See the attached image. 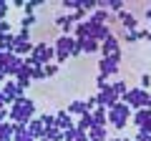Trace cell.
Returning <instances> with one entry per match:
<instances>
[{
    "mask_svg": "<svg viewBox=\"0 0 151 141\" xmlns=\"http://www.w3.org/2000/svg\"><path fill=\"white\" fill-rule=\"evenodd\" d=\"M8 114H10V121H13V124H23V126H25L28 121L35 119V101L28 98V96H20L10 109H8Z\"/></svg>",
    "mask_w": 151,
    "mask_h": 141,
    "instance_id": "cell-1",
    "label": "cell"
},
{
    "mask_svg": "<svg viewBox=\"0 0 151 141\" xmlns=\"http://www.w3.org/2000/svg\"><path fill=\"white\" fill-rule=\"evenodd\" d=\"M131 119H134V109L126 106L124 101H119L108 111V126H113L116 131H126V126L131 124Z\"/></svg>",
    "mask_w": 151,
    "mask_h": 141,
    "instance_id": "cell-2",
    "label": "cell"
},
{
    "mask_svg": "<svg viewBox=\"0 0 151 141\" xmlns=\"http://www.w3.org/2000/svg\"><path fill=\"white\" fill-rule=\"evenodd\" d=\"M121 101H124L126 106H131L134 111H139V109H151V93L144 91V88H139V86H131Z\"/></svg>",
    "mask_w": 151,
    "mask_h": 141,
    "instance_id": "cell-3",
    "label": "cell"
},
{
    "mask_svg": "<svg viewBox=\"0 0 151 141\" xmlns=\"http://www.w3.org/2000/svg\"><path fill=\"white\" fill-rule=\"evenodd\" d=\"M76 45V38L73 35H58V38L53 40V48H55V63H65V60L70 58V50H73Z\"/></svg>",
    "mask_w": 151,
    "mask_h": 141,
    "instance_id": "cell-4",
    "label": "cell"
},
{
    "mask_svg": "<svg viewBox=\"0 0 151 141\" xmlns=\"http://www.w3.org/2000/svg\"><path fill=\"white\" fill-rule=\"evenodd\" d=\"M30 55H33L40 65L55 63V48H53V43H45V40H38V43L33 45V53H30Z\"/></svg>",
    "mask_w": 151,
    "mask_h": 141,
    "instance_id": "cell-5",
    "label": "cell"
},
{
    "mask_svg": "<svg viewBox=\"0 0 151 141\" xmlns=\"http://www.w3.org/2000/svg\"><path fill=\"white\" fill-rule=\"evenodd\" d=\"M33 33L30 30H20L15 35V48H13V53L15 55H20V58H28V55L33 53Z\"/></svg>",
    "mask_w": 151,
    "mask_h": 141,
    "instance_id": "cell-6",
    "label": "cell"
},
{
    "mask_svg": "<svg viewBox=\"0 0 151 141\" xmlns=\"http://www.w3.org/2000/svg\"><path fill=\"white\" fill-rule=\"evenodd\" d=\"M101 58H124V53H121V40H119L116 33L108 35L101 43Z\"/></svg>",
    "mask_w": 151,
    "mask_h": 141,
    "instance_id": "cell-7",
    "label": "cell"
},
{
    "mask_svg": "<svg viewBox=\"0 0 151 141\" xmlns=\"http://www.w3.org/2000/svg\"><path fill=\"white\" fill-rule=\"evenodd\" d=\"M98 73L106 78H116L121 73V58H101L98 60Z\"/></svg>",
    "mask_w": 151,
    "mask_h": 141,
    "instance_id": "cell-8",
    "label": "cell"
},
{
    "mask_svg": "<svg viewBox=\"0 0 151 141\" xmlns=\"http://www.w3.org/2000/svg\"><path fill=\"white\" fill-rule=\"evenodd\" d=\"M0 91H3V96H5V103H8V109H10V106H13V103H15L20 96H25V93H23V88L18 86V81H5Z\"/></svg>",
    "mask_w": 151,
    "mask_h": 141,
    "instance_id": "cell-9",
    "label": "cell"
},
{
    "mask_svg": "<svg viewBox=\"0 0 151 141\" xmlns=\"http://www.w3.org/2000/svg\"><path fill=\"white\" fill-rule=\"evenodd\" d=\"M96 101H98V106H101V109L111 111L113 106H116V103L121 101V98L116 96V93H113V88H111V86H108L106 91H98V93H96Z\"/></svg>",
    "mask_w": 151,
    "mask_h": 141,
    "instance_id": "cell-10",
    "label": "cell"
},
{
    "mask_svg": "<svg viewBox=\"0 0 151 141\" xmlns=\"http://www.w3.org/2000/svg\"><path fill=\"white\" fill-rule=\"evenodd\" d=\"M131 124L136 126V131L144 129V131H149V134H151V109H139V111H134Z\"/></svg>",
    "mask_w": 151,
    "mask_h": 141,
    "instance_id": "cell-11",
    "label": "cell"
},
{
    "mask_svg": "<svg viewBox=\"0 0 151 141\" xmlns=\"http://www.w3.org/2000/svg\"><path fill=\"white\" fill-rule=\"evenodd\" d=\"M116 20L121 23V28H124V30H139V18H136L131 10H126V8L116 15Z\"/></svg>",
    "mask_w": 151,
    "mask_h": 141,
    "instance_id": "cell-12",
    "label": "cell"
},
{
    "mask_svg": "<svg viewBox=\"0 0 151 141\" xmlns=\"http://www.w3.org/2000/svg\"><path fill=\"white\" fill-rule=\"evenodd\" d=\"M55 126H58L60 131H70V129H76V116H70L68 109L58 111V114H55Z\"/></svg>",
    "mask_w": 151,
    "mask_h": 141,
    "instance_id": "cell-13",
    "label": "cell"
},
{
    "mask_svg": "<svg viewBox=\"0 0 151 141\" xmlns=\"http://www.w3.org/2000/svg\"><path fill=\"white\" fill-rule=\"evenodd\" d=\"M68 114L70 116H83V114H91V109H88V101L86 98H73V101H68Z\"/></svg>",
    "mask_w": 151,
    "mask_h": 141,
    "instance_id": "cell-14",
    "label": "cell"
},
{
    "mask_svg": "<svg viewBox=\"0 0 151 141\" xmlns=\"http://www.w3.org/2000/svg\"><path fill=\"white\" fill-rule=\"evenodd\" d=\"M28 134H30L33 139H38V141L43 139V134H45V126H43V121L38 119V116H35L33 121H28Z\"/></svg>",
    "mask_w": 151,
    "mask_h": 141,
    "instance_id": "cell-15",
    "label": "cell"
},
{
    "mask_svg": "<svg viewBox=\"0 0 151 141\" xmlns=\"http://www.w3.org/2000/svg\"><path fill=\"white\" fill-rule=\"evenodd\" d=\"M81 43V50L86 55H96V53H101V43L98 40H93V38H83V40H78Z\"/></svg>",
    "mask_w": 151,
    "mask_h": 141,
    "instance_id": "cell-16",
    "label": "cell"
},
{
    "mask_svg": "<svg viewBox=\"0 0 151 141\" xmlns=\"http://www.w3.org/2000/svg\"><path fill=\"white\" fill-rule=\"evenodd\" d=\"M76 129L78 131H91L93 129V114H83L76 119Z\"/></svg>",
    "mask_w": 151,
    "mask_h": 141,
    "instance_id": "cell-17",
    "label": "cell"
},
{
    "mask_svg": "<svg viewBox=\"0 0 151 141\" xmlns=\"http://www.w3.org/2000/svg\"><path fill=\"white\" fill-rule=\"evenodd\" d=\"M88 139L91 141H106L108 139V126H93L88 131Z\"/></svg>",
    "mask_w": 151,
    "mask_h": 141,
    "instance_id": "cell-18",
    "label": "cell"
},
{
    "mask_svg": "<svg viewBox=\"0 0 151 141\" xmlns=\"http://www.w3.org/2000/svg\"><path fill=\"white\" fill-rule=\"evenodd\" d=\"M93 126H108V111L106 109L98 106V109L93 111Z\"/></svg>",
    "mask_w": 151,
    "mask_h": 141,
    "instance_id": "cell-19",
    "label": "cell"
},
{
    "mask_svg": "<svg viewBox=\"0 0 151 141\" xmlns=\"http://www.w3.org/2000/svg\"><path fill=\"white\" fill-rule=\"evenodd\" d=\"M111 88H113V93H116L119 98H124L131 86H126V81H111Z\"/></svg>",
    "mask_w": 151,
    "mask_h": 141,
    "instance_id": "cell-20",
    "label": "cell"
},
{
    "mask_svg": "<svg viewBox=\"0 0 151 141\" xmlns=\"http://www.w3.org/2000/svg\"><path fill=\"white\" fill-rule=\"evenodd\" d=\"M35 23H38L35 13H33V15H23V18H20V30H30V28L35 25Z\"/></svg>",
    "mask_w": 151,
    "mask_h": 141,
    "instance_id": "cell-21",
    "label": "cell"
},
{
    "mask_svg": "<svg viewBox=\"0 0 151 141\" xmlns=\"http://www.w3.org/2000/svg\"><path fill=\"white\" fill-rule=\"evenodd\" d=\"M38 119L43 121V126H45V129H55V114H40Z\"/></svg>",
    "mask_w": 151,
    "mask_h": 141,
    "instance_id": "cell-22",
    "label": "cell"
},
{
    "mask_svg": "<svg viewBox=\"0 0 151 141\" xmlns=\"http://www.w3.org/2000/svg\"><path fill=\"white\" fill-rule=\"evenodd\" d=\"M108 86H111V78H106V76L98 73V76H96V88H98V91H106Z\"/></svg>",
    "mask_w": 151,
    "mask_h": 141,
    "instance_id": "cell-23",
    "label": "cell"
},
{
    "mask_svg": "<svg viewBox=\"0 0 151 141\" xmlns=\"http://www.w3.org/2000/svg\"><path fill=\"white\" fill-rule=\"evenodd\" d=\"M149 86H151V73H141V76H139V88L149 91Z\"/></svg>",
    "mask_w": 151,
    "mask_h": 141,
    "instance_id": "cell-24",
    "label": "cell"
},
{
    "mask_svg": "<svg viewBox=\"0 0 151 141\" xmlns=\"http://www.w3.org/2000/svg\"><path fill=\"white\" fill-rule=\"evenodd\" d=\"M124 3H119V0H111V3H108V13H113V15H119L121 10H124Z\"/></svg>",
    "mask_w": 151,
    "mask_h": 141,
    "instance_id": "cell-25",
    "label": "cell"
},
{
    "mask_svg": "<svg viewBox=\"0 0 151 141\" xmlns=\"http://www.w3.org/2000/svg\"><path fill=\"white\" fill-rule=\"evenodd\" d=\"M43 68H45V78H50V76L58 73V63H48V65H43Z\"/></svg>",
    "mask_w": 151,
    "mask_h": 141,
    "instance_id": "cell-26",
    "label": "cell"
},
{
    "mask_svg": "<svg viewBox=\"0 0 151 141\" xmlns=\"http://www.w3.org/2000/svg\"><path fill=\"white\" fill-rule=\"evenodd\" d=\"M134 141H151V134H149V131H144V129H139V131H136V139Z\"/></svg>",
    "mask_w": 151,
    "mask_h": 141,
    "instance_id": "cell-27",
    "label": "cell"
},
{
    "mask_svg": "<svg viewBox=\"0 0 151 141\" xmlns=\"http://www.w3.org/2000/svg\"><path fill=\"white\" fill-rule=\"evenodd\" d=\"M33 70V81H43L45 78V68H30Z\"/></svg>",
    "mask_w": 151,
    "mask_h": 141,
    "instance_id": "cell-28",
    "label": "cell"
},
{
    "mask_svg": "<svg viewBox=\"0 0 151 141\" xmlns=\"http://www.w3.org/2000/svg\"><path fill=\"white\" fill-rule=\"evenodd\" d=\"M8 10H10V5H8L5 0H0V20H5V15H8Z\"/></svg>",
    "mask_w": 151,
    "mask_h": 141,
    "instance_id": "cell-29",
    "label": "cell"
},
{
    "mask_svg": "<svg viewBox=\"0 0 151 141\" xmlns=\"http://www.w3.org/2000/svg\"><path fill=\"white\" fill-rule=\"evenodd\" d=\"M8 33H10V23H8V20H0V38L8 35Z\"/></svg>",
    "mask_w": 151,
    "mask_h": 141,
    "instance_id": "cell-30",
    "label": "cell"
},
{
    "mask_svg": "<svg viewBox=\"0 0 151 141\" xmlns=\"http://www.w3.org/2000/svg\"><path fill=\"white\" fill-rule=\"evenodd\" d=\"M8 103H5V96H3V91H0V111H5Z\"/></svg>",
    "mask_w": 151,
    "mask_h": 141,
    "instance_id": "cell-31",
    "label": "cell"
},
{
    "mask_svg": "<svg viewBox=\"0 0 151 141\" xmlns=\"http://www.w3.org/2000/svg\"><path fill=\"white\" fill-rule=\"evenodd\" d=\"M13 5H15L18 10H25V3H23V0H15V3H13Z\"/></svg>",
    "mask_w": 151,
    "mask_h": 141,
    "instance_id": "cell-32",
    "label": "cell"
},
{
    "mask_svg": "<svg viewBox=\"0 0 151 141\" xmlns=\"http://www.w3.org/2000/svg\"><path fill=\"white\" fill-rule=\"evenodd\" d=\"M146 23L151 25V8H146Z\"/></svg>",
    "mask_w": 151,
    "mask_h": 141,
    "instance_id": "cell-33",
    "label": "cell"
},
{
    "mask_svg": "<svg viewBox=\"0 0 151 141\" xmlns=\"http://www.w3.org/2000/svg\"><path fill=\"white\" fill-rule=\"evenodd\" d=\"M106 141H121V136H108Z\"/></svg>",
    "mask_w": 151,
    "mask_h": 141,
    "instance_id": "cell-34",
    "label": "cell"
},
{
    "mask_svg": "<svg viewBox=\"0 0 151 141\" xmlns=\"http://www.w3.org/2000/svg\"><path fill=\"white\" fill-rule=\"evenodd\" d=\"M121 141H134V139H121Z\"/></svg>",
    "mask_w": 151,
    "mask_h": 141,
    "instance_id": "cell-35",
    "label": "cell"
}]
</instances>
